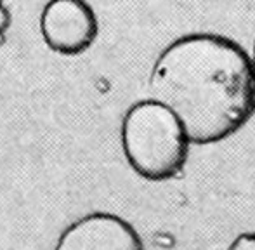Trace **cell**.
<instances>
[{
  "instance_id": "5b68a950",
  "label": "cell",
  "mask_w": 255,
  "mask_h": 250,
  "mask_svg": "<svg viewBox=\"0 0 255 250\" xmlns=\"http://www.w3.org/2000/svg\"><path fill=\"white\" fill-rule=\"evenodd\" d=\"M226 250H255V233H242Z\"/></svg>"
},
{
  "instance_id": "277c9868",
  "label": "cell",
  "mask_w": 255,
  "mask_h": 250,
  "mask_svg": "<svg viewBox=\"0 0 255 250\" xmlns=\"http://www.w3.org/2000/svg\"><path fill=\"white\" fill-rule=\"evenodd\" d=\"M54 250H144V244L120 216L94 212L70 224Z\"/></svg>"
},
{
  "instance_id": "3957f363",
  "label": "cell",
  "mask_w": 255,
  "mask_h": 250,
  "mask_svg": "<svg viewBox=\"0 0 255 250\" xmlns=\"http://www.w3.org/2000/svg\"><path fill=\"white\" fill-rule=\"evenodd\" d=\"M40 31L51 51L78 56L94 44L99 24L85 0H49L40 16Z\"/></svg>"
},
{
  "instance_id": "7a4b0ae2",
  "label": "cell",
  "mask_w": 255,
  "mask_h": 250,
  "mask_svg": "<svg viewBox=\"0 0 255 250\" xmlns=\"http://www.w3.org/2000/svg\"><path fill=\"white\" fill-rule=\"evenodd\" d=\"M184 125L156 99H144L127 110L122 120V148L137 176L161 183L182 172L189 155Z\"/></svg>"
},
{
  "instance_id": "ba28073f",
  "label": "cell",
  "mask_w": 255,
  "mask_h": 250,
  "mask_svg": "<svg viewBox=\"0 0 255 250\" xmlns=\"http://www.w3.org/2000/svg\"><path fill=\"white\" fill-rule=\"evenodd\" d=\"M0 2H2V0H0Z\"/></svg>"
},
{
  "instance_id": "8992f818",
  "label": "cell",
  "mask_w": 255,
  "mask_h": 250,
  "mask_svg": "<svg viewBox=\"0 0 255 250\" xmlns=\"http://www.w3.org/2000/svg\"><path fill=\"white\" fill-rule=\"evenodd\" d=\"M9 23H10V14H9V10L2 5V2H0V33H3V31L9 28Z\"/></svg>"
},
{
  "instance_id": "6da1fadb",
  "label": "cell",
  "mask_w": 255,
  "mask_h": 250,
  "mask_svg": "<svg viewBox=\"0 0 255 250\" xmlns=\"http://www.w3.org/2000/svg\"><path fill=\"white\" fill-rule=\"evenodd\" d=\"M153 99L184 125L193 144H215L255 115V68L236 40L188 33L158 54L149 77Z\"/></svg>"
},
{
  "instance_id": "52a82bcc",
  "label": "cell",
  "mask_w": 255,
  "mask_h": 250,
  "mask_svg": "<svg viewBox=\"0 0 255 250\" xmlns=\"http://www.w3.org/2000/svg\"><path fill=\"white\" fill-rule=\"evenodd\" d=\"M250 58H252V63H254V68H255V40H254V47H252V56H250Z\"/></svg>"
}]
</instances>
